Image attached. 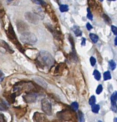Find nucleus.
<instances>
[{
    "label": "nucleus",
    "instance_id": "c756f323",
    "mask_svg": "<svg viewBox=\"0 0 117 122\" xmlns=\"http://www.w3.org/2000/svg\"><path fill=\"white\" fill-rule=\"evenodd\" d=\"M102 90H103V87H102V85H99L98 86V87H97V89H96V93L97 94H100L102 92Z\"/></svg>",
    "mask_w": 117,
    "mask_h": 122
},
{
    "label": "nucleus",
    "instance_id": "ea45409f",
    "mask_svg": "<svg viewBox=\"0 0 117 122\" xmlns=\"http://www.w3.org/2000/svg\"><path fill=\"white\" fill-rule=\"evenodd\" d=\"M108 1H116V0H108Z\"/></svg>",
    "mask_w": 117,
    "mask_h": 122
},
{
    "label": "nucleus",
    "instance_id": "0eeeda50",
    "mask_svg": "<svg viewBox=\"0 0 117 122\" xmlns=\"http://www.w3.org/2000/svg\"><path fill=\"white\" fill-rule=\"evenodd\" d=\"M24 100L26 103H35L37 99V94L35 93H29L23 96Z\"/></svg>",
    "mask_w": 117,
    "mask_h": 122
},
{
    "label": "nucleus",
    "instance_id": "473e14b6",
    "mask_svg": "<svg viewBox=\"0 0 117 122\" xmlns=\"http://www.w3.org/2000/svg\"><path fill=\"white\" fill-rule=\"evenodd\" d=\"M5 121L6 120H5V117L4 115L2 113H0V122H3Z\"/></svg>",
    "mask_w": 117,
    "mask_h": 122
},
{
    "label": "nucleus",
    "instance_id": "a19ab883",
    "mask_svg": "<svg viewBox=\"0 0 117 122\" xmlns=\"http://www.w3.org/2000/svg\"><path fill=\"white\" fill-rule=\"evenodd\" d=\"M12 1H14V0H8V2H11Z\"/></svg>",
    "mask_w": 117,
    "mask_h": 122
},
{
    "label": "nucleus",
    "instance_id": "4468645a",
    "mask_svg": "<svg viewBox=\"0 0 117 122\" xmlns=\"http://www.w3.org/2000/svg\"><path fill=\"white\" fill-rule=\"evenodd\" d=\"M72 30L73 31V33H74V34L77 36V37H80L82 35V31L80 30L79 27L77 26H74L72 28Z\"/></svg>",
    "mask_w": 117,
    "mask_h": 122
},
{
    "label": "nucleus",
    "instance_id": "c85d7f7f",
    "mask_svg": "<svg viewBox=\"0 0 117 122\" xmlns=\"http://www.w3.org/2000/svg\"><path fill=\"white\" fill-rule=\"evenodd\" d=\"M87 17L88 19H89L90 20H93V15L92 14V13L90 12V8H88L87 9Z\"/></svg>",
    "mask_w": 117,
    "mask_h": 122
},
{
    "label": "nucleus",
    "instance_id": "39448f33",
    "mask_svg": "<svg viewBox=\"0 0 117 122\" xmlns=\"http://www.w3.org/2000/svg\"><path fill=\"white\" fill-rule=\"evenodd\" d=\"M25 18L27 21L33 24H37L40 20L39 17L35 13H32L31 12H27L25 13Z\"/></svg>",
    "mask_w": 117,
    "mask_h": 122
},
{
    "label": "nucleus",
    "instance_id": "f8f14e48",
    "mask_svg": "<svg viewBox=\"0 0 117 122\" xmlns=\"http://www.w3.org/2000/svg\"><path fill=\"white\" fill-rule=\"evenodd\" d=\"M0 46L2 47L5 50H6L10 54H12L14 53V51L13 50L9 45L6 43L5 41L3 40H0Z\"/></svg>",
    "mask_w": 117,
    "mask_h": 122
},
{
    "label": "nucleus",
    "instance_id": "1a4fd4ad",
    "mask_svg": "<svg viewBox=\"0 0 117 122\" xmlns=\"http://www.w3.org/2000/svg\"><path fill=\"white\" fill-rule=\"evenodd\" d=\"M45 26H46V28H47V29L53 34V36L54 37L56 38H58L60 37V34L58 33V32L57 31L54 27L52 26V25L49 24V23H47L45 24Z\"/></svg>",
    "mask_w": 117,
    "mask_h": 122
},
{
    "label": "nucleus",
    "instance_id": "9d476101",
    "mask_svg": "<svg viewBox=\"0 0 117 122\" xmlns=\"http://www.w3.org/2000/svg\"><path fill=\"white\" fill-rule=\"evenodd\" d=\"M117 92L115 91L112 94L111 97V101L112 104V109L115 112H117Z\"/></svg>",
    "mask_w": 117,
    "mask_h": 122
},
{
    "label": "nucleus",
    "instance_id": "6e6552de",
    "mask_svg": "<svg viewBox=\"0 0 117 122\" xmlns=\"http://www.w3.org/2000/svg\"><path fill=\"white\" fill-rule=\"evenodd\" d=\"M33 120L35 122H43L46 121V117L45 115L42 113H40L39 112L35 113L33 117Z\"/></svg>",
    "mask_w": 117,
    "mask_h": 122
},
{
    "label": "nucleus",
    "instance_id": "58836bf2",
    "mask_svg": "<svg viewBox=\"0 0 117 122\" xmlns=\"http://www.w3.org/2000/svg\"><path fill=\"white\" fill-rule=\"evenodd\" d=\"M55 1H56L57 2V3L58 4H60V0H55Z\"/></svg>",
    "mask_w": 117,
    "mask_h": 122
},
{
    "label": "nucleus",
    "instance_id": "393cba45",
    "mask_svg": "<svg viewBox=\"0 0 117 122\" xmlns=\"http://www.w3.org/2000/svg\"><path fill=\"white\" fill-rule=\"evenodd\" d=\"M88 4L90 8H94L96 6V2L95 0H88Z\"/></svg>",
    "mask_w": 117,
    "mask_h": 122
},
{
    "label": "nucleus",
    "instance_id": "f257e3e1",
    "mask_svg": "<svg viewBox=\"0 0 117 122\" xmlns=\"http://www.w3.org/2000/svg\"><path fill=\"white\" fill-rule=\"evenodd\" d=\"M36 64L40 67H51L54 64V60L51 54L46 51H41L39 53Z\"/></svg>",
    "mask_w": 117,
    "mask_h": 122
},
{
    "label": "nucleus",
    "instance_id": "9b49d317",
    "mask_svg": "<svg viewBox=\"0 0 117 122\" xmlns=\"http://www.w3.org/2000/svg\"><path fill=\"white\" fill-rule=\"evenodd\" d=\"M26 112H27V109L26 108H20V107L16 108V110H15L16 116L18 119L22 118L26 114Z\"/></svg>",
    "mask_w": 117,
    "mask_h": 122
},
{
    "label": "nucleus",
    "instance_id": "6ab92c4d",
    "mask_svg": "<svg viewBox=\"0 0 117 122\" xmlns=\"http://www.w3.org/2000/svg\"><path fill=\"white\" fill-rule=\"evenodd\" d=\"M59 9L62 12L68 11L69 10L68 5H60Z\"/></svg>",
    "mask_w": 117,
    "mask_h": 122
},
{
    "label": "nucleus",
    "instance_id": "72a5a7b5",
    "mask_svg": "<svg viewBox=\"0 0 117 122\" xmlns=\"http://www.w3.org/2000/svg\"><path fill=\"white\" fill-rule=\"evenodd\" d=\"M86 27H87V28L88 29V30L90 31V30L91 29H93V26L91 25L89 23H88L86 25Z\"/></svg>",
    "mask_w": 117,
    "mask_h": 122
},
{
    "label": "nucleus",
    "instance_id": "412c9836",
    "mask_svg": "<svg viewBox=\"0 0 117 122\" xmlns=\"http://www.w3.org/2000/svg\"><path fill=\"white\" fill-rule=\"evenodd\" d=\"M93 75L96 80L98 81L100 80L101 78V74L98 70H94L93 72Z\"/></svg>",
    "mask_w": 117,
    "mask_h": 122
},
{
    "label": "nucleus",
    "instance_id": "dca6fc26",
    "mask_svg": "<svg viewBox=\"0 0 117 122\" xmlns=\"http://www.w3.org/2000/svg\"><path fill=\"white\" fill-rule=\"evenodd\" d=\"M90 39L92 40V42L95 43L97 42V41L99 40V37L97 36L95 34H94V33H90Z\"/></svg>",
    "mask_w": 117,
    "mask_h": 122
},
{
    "label": "nucleus",
    "instance_id": "a878e982",
    "mask_svg": "<svg viewBox=\"0 0 117 122\" xmlns=\"http://www.w3.org/2000/svg\"><path fill=\"white\" fill-rule=\"evenodd\" d=\"M8 109V107L4 103H0V111H5Z\"/></svg>",
    "mask_w": 117,
    "mask_h": 122
},
{
    "label": "nucleus",
    "instance_id": "2eb2a0df",
    "mask_svg": "<svg viewBox=\"0 0 117 122\" xmlns=\"http://www.w3.org/2000/svg\"><path fill=\"white\" fill-rule=\"evenodd\" d=\"M16 93H14L10 94V95H6V96H5V98H6V99L8 100L9 102L10 103H14L15 98L16 97Z\"/></svg>",
    "mask_w": 117,
    "mask_h": 122
},
{
    "label": "nucleus",
    "instance_id": "7c9ffc66",
    "mask_svg": "<svg viewBox=\"0 0 117 122\" xmlns=\"http://www.w3.org/2000/svg\"><path fill=\"white\" fill-rule=\"evenodd\" d=\"M90 62L91 65H92V66H94L96 63L95 59L93 57H91L90 58Z\"/></svg>",
    "mask_w": 117,
    "mask_h": 122
},
{
    "label": "nucleus",
    "instance_id": "bb28decb",
    "mask_svg": "<svg viewBox=\"0 0 117 122\" xmlns=\"http://www.w3.org/2000/svg\"><path fill=\"white\" fill-rule=\"evenodd\" d=\"M78 118H79V121L81 122H83L85 121V119H84V115L82 111H78Z\"/></svg>",
    "mask_w": 117,
    "mask_h": 122
},
{
    "label": "nucleus",
    "instance_id": "4be33fe9",
    "mask_svg": "<svg viewBox=\"0 0 117 122\" xmlns=\"http://www.w3.org/2000/svg\"><path fill=\"white\" fill-rule=\"evenodd\" d=\"M109 66L110 69L113 70L116 68V63L113 60H110L109 62Z\"/></svg>",
    "mask_w": 117,
    "mask_h": 122
},
{
    "label": "nucleus",
    "instance_id": "20e7f679",
    "mask_svg": "<svg viewBox=\"0 0 117 122\" xmlns=\"http://www.w3.org/2000/svg\"><path fill=\"white\" fill-rule=\"evenodd\" d=\"M41 108L43 111L49 116L52 114V105L46 99H43L41 101Z\"/></svg>",
    "mask_w": 117,
    "mask_h": 122
},
{
    "label": "nucleus",
    "instance_id": "f03ea898",
    "mask_svg": "<svg viewBox=\"0 0 117 122\" xmlns=\"http://www.w3.org/2000/svg\"><path fill=\"white\" fill-rule=\"evenodd\" d=\"M6 34H7V36L9 38V39L16 46V48L21 52L24 53L25 51V50L23 48L22 45L18 40L15 34V33L14 31V28H13V27L11 24V23L9 24L7 32H6Z\"/></svg>",
    "mask_w": 117,
    "mask_h": 122
},
{
    "label": "nucleus",
    "instance_id": "4c0bfd02",
    "mask_svg": "<svg viewBox=\"0 0 117 122\" xmlns=\"http://www.w3.org/2000/svg\"><path fill=\"white\" fill-rule=\"evenodd\" d=\"M117 37H116V38H115V44L116 45H117Z\"/></svg>",
    "mask_w": 117,
    "mask_h": 122
},
{
    "label": "nucleus",
    "instance_id": "5701e85b",
    "mask_svg": "<svg viewBox=\"0 0 117 122\" xmlns=\"http://www.w3.org/2000/svg\"><path fill=\"white\" fill-rule=\"evenodd\" d=\"M103 77H104V80H108L111 79V74H110V72L109 71H107L104 73Z\"/></svg>",
    "mask_w": 117,
    "mask_h": 122
},
{
    "label": "nucleus",
    "instance_id": "423d86ee",
    "mask_svg": "<svg viewBox=\"0 0 117 122\" xmlns=\"http://www.w3.org/2000/svg\"><path fill=\"white\" fill-rule=\"evenodd\" d=\"M16 26L18 32L20 33H23L28 32L29 30V26L28 25L23 21L19 20L16 23Z\"/></svg>",
    "mask_w": 117,
    "mask_h": 122
},
{
    "label": "nucleus",
    "instance_id": "aec40b11",
    "mask_svg": "<svg viewBox=\"0 0 117 122\" xmlns=\"http://www.w3.org/2000/svg\"><path fill=\"white\" fill-rule=\"evenodd\" d=\"M100 109V106L99 104H94L92 105V110L94 113H99Z\"/></svg>",
    "mask_w": 117,
    "mask_h": 122
},
{
    "label": "nucleus",
    "instance_id": "f3484780",
    "mask_svg": "<svg viewBox=\"0 0 117 122\" xmlns=\"http://www.w3.org/2000/svg\"><path fill=\"white\" fill-rule=\"evenodd\" d=\"M103 18L105 22L108 25H110L112 23V20L111 19V18H110V17L106 15V14H103Z\"/></svg>",
    "mask_w": 117,
    "mask_h": 122
},
{
    "label": "nucleus",
    "instance_id": "a211bd4d",
    "mask_svg": "<svg viewBox=\"0 0 117 122\" xmlns=\"http://www.w3.org/2000/svg\"><path fill=\"white\" fill-rule=\"evenodd\" d=\"M32 1L35 4L41 5L44 6V7H46V5H47L46 2L43 1V0H32Z\"/></svg>",
    "mask_w": 117,
    "mask_h": 122
},
{
    "label": "nucleus",
    "instance_id": "c9c22d12",
    "mask_svg": "<svg viewBox=\"0 0 117 122\" xmlns=\"http://www.w3.org/2000/svg\"><path fill=\"white\" fill-rule=\"evenodd\" d=\"M81 44L83 46H85L86 45V38H82Z\"/></svg>",
    "mask_w": 117,
    "mask_h": 122
},
{
    "label": "nucleus",
    "instance_id": "ddd939ff",
    "mask_svg": "<svg viewBox=\"0 0 117 122\" xmlns=\"http://www.w3.org/2000/svg\"><path fill=\"white\" fill-rule=\"evenodd\" d=\"M33 10L36 14L38 17H40L41 19H43L44 16V14L42 10V9L39 7H35L33 9Z\"/></svg>",
    "mask_w": 117,
    "mask_h": 122
},
{
    "label": "nucleus",
    "instance_id": "cd10ccee",
    "mask_svg": "<svg viewBox=\"0 0 117 122\" xmlns=\"http://www.w3.org/2000/svg\"><path fill=\"white\" fill-rule=\"evenodd\" d=\"M95 101H96V99H95V97L94 96H92L89 99V104L90 105H92L95 104Z\"/></svg>",
    "mask_w": 117,
    "mask_h": 122
},
{
    "label": "nucleus",
    "instance_id": "b1692460",
    "mask_svg": "<svg viewBox=\"0 0 117 122\" xmlns=\"http://www.w3.org/2000/svg\"><path fill=\"white\" fill-rule=\"evenodd\" d=\"M70 107L74 111H76L78 109L79 104L77 102H73L71 103Z\"/></svg>",
    "mask_w": 117,
    "mask_h": 122
},
{
    "label": "nucleus",
    "instance_id": "f704fd0d",
    "mask_svg": "<svg viewBox=\"0 0 117 122\" xmlns=\"http://www.w3.org/2000/svg\"><path fill=\"white\" fill-rule=\"evenodd\" d=\"M5 14V12L4 9H0V17L2 18Z\"/></svg>",
    "mask_w": 117,
    "mask_h": 122
},
{
    "label": "nucleus",
    "instance_id": "2f4dec72",
    "mask_svg": "<svg viewBox=\"0 0 117 122\" xmlns=\"http://www.w3.org/2000/svg\"><path fill=\"white\" fill-rule=\"evenodd\" d=\"M111 29H112V31L113 32V33H114V34L116 36H117V27L115 26H113L112 25L111 26Z\"/></svg>",
    "mask_w": 117,
    "mask_h": 122
},
{
    "label": "nucleus",
    "instance_id": "7ed1b4c3",
    "mask_svg": "<svg viewBox=\"0 0 117 122\" xmlns=\"http://www.w3.org/2000/svg\"><path fill=\"white\" fill-rule=\"evenodd\" d=\"M21 41L25 44L33 45L37 42V38L35 34L30 32L22 33L20 37Z\"/></svg>",
    "mask_w": 117,
    "mask_h": 122
},
{
    "label": "nucleus",
    "instance_id": "e433bc0d",
    "mask_svg": "<svg viewBox=\"0 0 117 122\" xmlns=\"http://www.w3.org/2000/svg\"><path fill=\"white\" fill-rule=\"evenodd\" d=\"M4 77V74L1 70H0V81L3 80Z\"/></svg>",
    "mask_w": 117,
    "mask_h": 122
}]
</instances>
